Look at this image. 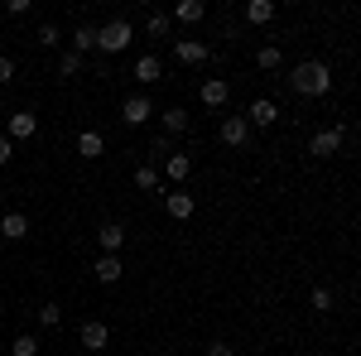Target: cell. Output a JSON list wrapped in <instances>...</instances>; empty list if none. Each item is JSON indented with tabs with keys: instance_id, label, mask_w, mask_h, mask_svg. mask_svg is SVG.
<instances>
[{
	"instance_id": "6da1fadb",
	"label": "cell",
	"mask_w": 361,
	"mask_h": 356,
	"mask_svg": "<svg viewBox=\"0 0 361 356\" xmlns=\"http://www.w3.org/2000/svg\"><path fill=\"white\" fill-rule=\"evenodd\" d=\"M289 87L299 92V97H333V68L328 63H318V58H304V63H294V73H289Z\"/></svg>"
},
{
	"instance_id": "7a4b0ae2",
	"label": "cell",
	"mask_w": 361,
	"mask_h": 356,
	"mask_svg": "<svg viewBox=\"0 0 361 356\" xmlns=\"http://www.w3.org/2000/svg\"><path fill=\"white\" fill-rule=\"evenodd\" d=\"M130 39H135V25L130 20H106V25L97 29V49L102 54H126Z\"/></svg>"
},
{
	"instance_id": "3957f363",
	"label": "cell",
	"mask_w": 361,
	"mask_h": 356,
	"mask_svg": "<svg viewBox=\"0 0 361 356\" xmlns=\"http://www.w3.org/2000/svg\"><path fill=\"white\" fill-rule=\"evenodd\" d=\"M78 342H82L87 352H106V347H111V328H106L102 318H87L82 328H78Z\"/></svg>"
},
{
	"instance_id": "277c9868",
	"label": "cell",
	"mask_w": 361,
	"mask_h": 356,
	"mask_svg": "<svg viewBox=\"0 0 361 356\" xmlns=\"http://www.w3.org/2000/svg\"><path fill=\"white\" fill-rule=\"evenodd\" d=\"M197 102L207 111H222L226 102H231V82H226V78H207V82L197 87Z\"/></svg>"
},
{
	"instance_id": "5b68a950",
	"label": "cell",
	"mask_w": 361,
	"mask_h": 356,
	"mask_svg": "<svg viewBox=\"0 0 361 356\" xmlns=\"http://www.w3.org/2000/svg\"><path fill=\"white\" fill-rule=\"evenodd\" d=\"M342 130H337V125H328V130H318V135L308 140V154H313V159H333L337 149H342Z\"/></svg>"
},
{
	"instance_id": "8992f818",
	"label": "cell",
	"mask_w": 361,
	"mask_h": 356,
	"mask_svg": "<svg viewBox=\"0 0 361 356\" xmlns=\"http://www.w3.org/2000/svg\"><path fill=\"white\" fill-rule=\"evenodd\" d=\"M173 58L183 63V68H197V63H207L212 49L202 44V39H173Z\"/></svg>"
},
{
	"instance_id": "52a82bcc",
	"label": "cell",
	"mask_w": 361,
	"mask_h": 356,
	"mask_svg": "<svg viewBox=\"0 0 361 356\" xmlns=\"http://www.w3.org/2000/svg\"><path fill=\"white\" fill-rule=\"evenodd\" d=\"M149 116H154V102H149L145 92H135V97L121 102V121H126V125H145Z\"/></svg>"
},
{
	"instance_id": "ba28073f",
	"label": "cell",
	"mask_w": 361,
	"mask_h": 356,
	"mask_svg": "<svg viewBox=\"0 0 361 356\" xmlns=\"http://www.w3.org/2000/svg\"><path fill=\"white\" fill-rule=\"evenodd\" d=\"M279 121V106L270 102V97H260V102H250V111H246V125L250 130H270Z\"/></svg>"
},
{
	"instance_id": "9c48e42d",
	"label": "cell",
	"mask_w": 361,
	"mask_h": 356,
	"mask_svg": "<svg viewBox=\"0 0 361 356\" xmlns=\"http://www.w3.org/2000/svg\"><path fill=\"white\" fill-rule=\"evenodd\" d=\"M34 135H39V116L34 111H15L10 125H5V140L15 145V140H34Z\"/></svg>"
},
{
	"instance_id": "30bf717a",
	"label": "cell",
	"mask_w": 361,
	"mask_h": 356,
	"mask_svg": "<svg viewBox=\"0 0 361 356\" xmlns=\"http://www.w3.org/2000/svg\"><path fill=\"white\" fill-rule=\"evenodd\" d=\"M164 212L173 221H188L197 212V202H193V192H183V188H173V192H164Z\"/></svg>"
},
{
	"instance_id": "8fae6325",
	"label": "cell",
	"mask_w": 361,
	"mask_h": 356,
	"mask_svg": "<svg viewBox=\"0 0 361 356\" xmlns=\"http://www.w3.org/2000/svg\"><path fill=\"white\" fill-rule=\"evenodd\" d=\"M217 135H222V145H231V149H241V145L250 140L246 116H222V130H217Z\"/></svg>"
},
{
	"instance_id": "7c38bea8",
	"label": "cell",
	"mask_w": 361,
	"mask_h": 356,
	"mask_svg": "<svg viewBox=\"0 0 361 356\" xmlns=\"http://www.w3.org/2000/svg\"><path fill=\"white\" fill-rule=\"evenodd\" d=\"M169 20H173V25H202V20H207V5H202V0H178Z\"/></svg>"
},
{
	"instance_id": "4fadbf2b",
	"label": "cell",
	"mask_w": 361,
	"mask_h": 356,
	"mask_svg": "<svg viewBox=\"0 0 361 356\" xmlns=\"http://www.w3.org/2000/svg\"><path fill=\"white\" fill-rule=\"evenodd\" d=\"M154 116H159V125H164V130H159V135H183V130H188V111L183 106H169V111H154Z\"/></svg>"
},
{
	"instance_id": "5bb4252c",
	"label": "cell",
	"mask_w": 361,
	"mask_h": 356,
	"mask_svg": "<svg viewBox=\"0 0 361 356\" xmlns=\"http://www.w3.org/2000/svg\"><path fill=\"white\" fill-rule=\"evenodd\" d=\"M0 236H5V241H25L29 236V217L25 212H5V217H0Z\"/></svg>"
},
{
	"instance_id": "9a60e30c",
	"label": "cell",
	"mask_w": 361,
	"mask_h": 356,
	"mask_svg": "<svg viewBox=\"0 0 361 356\" xmlns=\"http://www.w3.org/2000/svg\"><path fill=\"white\" fill-rule=\"evenodd\" d=\"M97 241H102V255H116V250L126 246V226H121V221H106V226L97 231Z\"/></svg>"
},
{
	"instance_id": "2e32d148",
	"label": "cell",
	"mask_w": 361,
	"mask_h": 356,
	"mask_svg": "<svg viewBox=\"0 0 361 356\" xmlns=\"http://www.w3.org/2000/svg\"><path fill=\"white\" fill-rule=\"evenodd\" d=\"M78 154H82V159H102V154H106V135H102V130H82V135H78Z\"/></svg>"
},
{
	"instance_id": "e0dca14e",
	"label": "cell",
	"mask_w": 361,
	"mask_h": 356,
	"mask_svg": "<svg viewBox=\"0 0 361 356\" xmlns=\"http://www.w3.org/2000/svg\"><path fill=\"white\" fill-rule=\"evenodd\" d=\"M159 73H164V63H159L154 54H140V58H135V78H140V87L159 82Z\"/></svg>"
},
{
	"instance_id": "ac0fdd59",
	"label": "cell",
	"mask_w": 361,
	"mask_h": 356,
	"mask_svg": "<svg viewBox=\"0 0 361 356\" xmlns=\"http://www.w3.org/2000/svg\"><path fill=\"white\" fill-rule=\"evenodd\" d=\"M92 270H97L102 284H116V279L126 274V265H121V255H97V265H92Z\"/></svg>"
},
{
	"instance_id": "d6986e66",
	"label": "cell",
	"mask_w": 361,
	"mask_h": 356,
	"mask_svg": "<svg viewBox=\"0 0 361 356\" xmlns=\"http://www.w3.org/2000/svg\"><path fill=\"white\" fill-rule=\"evenodd\" d=\"M275 15H279L275 0H250V5H246V25H270Z\"/></svg>"
},
{
	"instance_id": "ffe728a7",
	"label": "cell",
	"mask_w": 361,
	"mask_h": 356,
	"mask_svg": "<svg viewBox=\"0 0 361 356\" xmlns=\"http://www.w3.org/2000/svg\"><path fill=\"white\" fill-rule=\"evenodd\" d=\"M92 49H97V25H78V29H73V54L87 58Z\"/></svg>"
},
{
	"instance_id": "44dd1931",
	"label": "cell",
	"mask_w": 361,
	"mask_h": 356,
	"mask_svg": "<svg viewBox=\"0 0 361 356\" xmlns=\"http://www.w3.org/2000/svg\"><path fill=\"white\" fill-rule=\"evenodd\" d=\"M164 173L178 183V188H183V178L193 173V159H188V154H169V159H164Z\"/></svg>"
},
{
	"instance_id": "7402d4cb",
	"label": "cell",
	"mask_w": 361,
	"mask_h": 356,
	"mask_svg": "<svg viewBox=\"0 0 361 356\" xmlns=\"http://www.w3.org/2000/svg\"><path fill=\"white\" fill-rule=\"evenodd\" d=\"M279 63H284V54H279L275 44H265V49H260V54H255V68H260V73H275Z\"/></svg>"
},
{
	"instance_id": "603a6c76",
	"label": "cell",
	"mask_w": 361,
	"mask_h": 356,
	"mask_svg": "<svg viewBox=\"0 0 361 356\" xmlns=\"http://www.w3.org/2000/svg\"><path fill=\"white\" fill-rule=\"evenodd\" d=\"M145 29H149V39H169V29H173V20H169L164 10H154V15L145 20Z\"/></svg>"
},
{
	"instance_id": "cb8c5ba5",
	"label": "cell",
	"mask_w": 361,
	"mask_h": 356,
	"mask_svg": "<svg viewBox=\"0 0 361 356\" xmlns=\"http://www.w3.org/2000/svg\"><path fill=\"white\" fill-rule=\"evenodd\" d=\"M78 73H82V58L73 54V49H63L58 54V78H78Z\"/></svg>"
},
{
	"instance_id": "d4e9b609",
	"label": "cell",
	"mask_w": 361,
	"mask_h": 356,
	"mask_svg": "<svg viewBox=\"0 0 361 356\" xmlns=\"http://www.w3.org/2000/svg\"><path fill=\"white\" fill-rule=\"evenodd\" d=\"M135 188L154 192V188H159V168H154V164H140V168H135Z\"/></svg>"
},
{
	"instance_id": "484cf974",
	"label": "cell",
	"mask_w": 361,
	"mask_h": 356,
	"mask_svg": "<svg viewBox=\"0 0 361 356\" xmlns=\"http://www.w3.org/2000/svg\"><path fill=\"white\" fill-rule=\"evenodd\" d=\"M10 356H39V337H29V332H20V337L10 342Z\"/></svg>"
},
{
	"instance_id": "4316f807",
	"label": "cell",
	"mask_w": 361,
	"mask_h": 356,
	"mask_svg": "<svg viewBox=\"0 0 361 356\" xmlns=\"http://www.w3.org/2000/svg\"><path fill=\"white\" fill-rule=\"evenodd\" d=\"M34 39H39V49H58V44H63L58 25H39V34H34Z\"/></svg>"
},
{
	"instance_id": "83f0119b",
	"label": "cell",
	"mask_w": 361,
	"mask_h": 356,
	"mask_svg": "<svg viewBox=\"0 0 361 356\" xmlns=\"http://www.w3.org/2000/svg\"><path fill=\"white\" fill-rule=\"evenodd\" d=\"M39 323H44V328H58V323H63V308H58V303H39Z\"/></svg>"
},
{
	"instance_id": "f1b7e54d",
	"label": "cell",
	"mask_w": 361,
	"mask_h": 356,
	"mask_svg": "<svg viewBox=\"0 0 361 356\" xmlns=\"http://www.w3.org/2000/svg\"><path fill=\"white\" fill-rule=\"evenodd\" d=\"M29 10H34V0H5V15H10V20H20Z\"/></svg>"
},
{
	"instance_id": "f546056e",
	"label": "cell",
	"mask_w": 361,
	"mask_h": 356,
	"mask_svg": "<svg viewBox=\"0 0 361 356\" xmlns=\"http://www.w3.org/2000/svg\"><path fill=\"white\" fill-rule=\"evenodd\" d=\"M313 308H318V313H328V308H333V294H328V289H313Z\"/></svg>"
},
{
	"instance_id": "4dcf8cb0",
	"label": "cell",
	"mask_w": 361,
	"mask_h": 356,
	"mask_svg": "<svg viewBox=\"0 0 361 356\" xmlns=\"http://www.w3.org/2000/svg\"><path fill=\"white\" fill-rule=\"evenodd\" d=\"M149 149H154V154H164V159H169V154H173V140H169V135H154V140H149Z\"/></svg>"
},
{
	"instance_id": "1f68e13d",
	"label": "cell",
	"mask_w": 361,
	"mask_h": 356,
	"mask_svg": "<svg viewBox=\"0 0 361 356\" xmlns=\"http://www.w3.org/2000/svg\"><path fill=\"white\" fill-rule=\"evenodd\" d=\"M15 82V58H0V87Z\"/></svg>"
},
{
	"instance_id": "d6a6232c",
	"label": "cell",
	"mask_w": 361,
	"mask_h": 356,
	"mask_svg": "<svg viewBox=\"0 0 361 356\" xmlns=\"http://www.w3.org/2000/svg\"><path fill=\"white\" fill-rule=\"evenodd\" d=\"M10 159H15V145H10V140H5V135H0V168H5V164H10Z\"/></svg>"
},
{
	"instance_id": "836d02e7",
	"label": "cell",
	"mask_w": 361,
	"mask_h": 356,
	"mask_svg": "<svg viewBox=\"0 0 361 356\" xmlns=\"http://www.w3.org/2000/svg\"><path fill=\"white\" fill-rule=\"evenodd\" d=\"M202 356H236V352H231L226 342H212V347H207V352H202Z\"/></svg>"
},
{
	"instance_id": "e575fe53",
	"label": "cell",
	"mask_w": 361,
	"mask_h": 356,
	"mask_svg": "<svg viewBox=\"0 0 361 356\" xmlns=\"http://www.w3.org/2000/svg\"><path fill=\"white\" fill-rule=\"evenodd\" d=\"M159 356H178V352H159Z\"/></svg>"
}]
</instances>
